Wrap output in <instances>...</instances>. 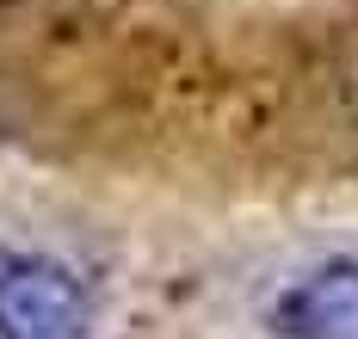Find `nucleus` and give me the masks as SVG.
<instances>
[{
  "instance_id": "nucleus-1",
  "label": "nucleus",
  "mask_w": 358,
  "mask_h": 339,
  "mask_svg": "<svg viewBox=\"0 0 358 339\" xmlns=\"http://www.w3.org/2000/svg\"><path fill=\"white\" fill-rule=\"evenodd\" d=\"M93 302L69 265L6 259L0 265V339H87Z\"/></svg>"
},
{
  "instance_id": "nucleus-2",
  "label": "nucleus",
  "mask_w": 358,
  "mask_h": 339,
  "mask_svg": "<svg viewBox=\"0 0 358 339\" xmlns=\"http://www.w3.org/2000/svg\"><path fill=\"white\" fill-rule=\"evenodd\" d=\"M272 327L278 339H358V259L340 253L290 278L278 290Z\"/></svg>"
}]
</instances>
